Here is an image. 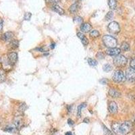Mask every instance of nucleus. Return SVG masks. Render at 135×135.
Returning <instances> with one entry per match:
<instances>
[{
	"mask_svg": "<svg viewBox=\"0 0 135 135\" xmlns=\"http://www.w3.org/2000/svg\"><path fill=\"white\" fill-rule=\"evenodd\" d=\"M103 41L105 45L109 48L115 47L118 44L116 38L111 37L110 35H104L103 37Z\"/></svg>",
	"mask_w": 135,
	"mask_h": 135,
	"instance_id": "obj_1",
	"label": "nucleus"
},
{
	"mask_svg": "<svg viewBox=\"0 0 135 135\" xmlns=\"http://www.w3.org/2000/svg\"><path fill=\"white\" fill-rule=\"evenodd\" d=\"M113 64L117 67H124L127 64V59L122 55H118L113 59Z\"/></svg>",
	"mask_w": 135,
	"mask_h": 135,
	"instance_id": "obj_2",
	"label": "nucleus"
},
{
	"mask_svg": "<svg viewBox=\"0 0 135 135\" xmlns=\"http://www.w3.org/2000/svg\"><path fill=\"white\" fill-rule=\"evenodd\" d=\"M132 128V124L130 121H126L120 124V133L122 134H126L129 133Z\"/></svg>",
	"mask_w": 135,
	"mask_h": 135,
	"instance_id": "obj_3",
	"label": "nucleus"
},
{
	"mask_svg": "<svg viewBox=\"0 0 135 135\" xmlns=\"http://www.w3.org/2000/svg\"><path fill=\"white\" fill-rule=\"evenodd\" d=\"M113 80L116 82H121L124 81V74L122 70H118L116 71H115L114 74L112 77Z\"/></svg>",
	"mask_w": 135,
	"mask_h": 135,
	"instance_id": "obj_4",
	"label": "nucleus"
},
{
	"mask_svg": "<svg viewBox=\"0 0 135 135\" xmlns=\"http://www.w3.org/2000/svg\"><path fill=\"white\" fill-rule=\"evenodd\" d=\"M108 31L111 33L113 34H117L120 31V27L118 23L116 22H111L108 25Z\"/></svg>",
	"mask_w": 135,
	"mask_h": 135,
	"instance_id": "obj_5",
	"label": "nucleus"
},
{
	"mask_svg": "<svg viewBox=\"0 0 135 135\" xmlns=\"http://www.w3.org/2000/svg\"><path fill=\"white\" fill-rule=\"evenodd\" d=\"M126 79L130 82L135 81V70L130 68L126 70Z\"/></svg>",
	"mask_w": 135,
	"mask_h": 135,
	"instance_id": "obj_6",
	"label": "nucleus"
},
{
	"mask_svg": "<svg viewBox=\"0 0 135 135\" xmlns=\"http://www.w3.org/2000/svg\"><path fill=\"white\" fill-rule=\"evenodd\" d=\"M17 60H18V54L16 52H11V53H8L7 61L11 66L14 65L17 62Z\"/></svg>",
	"mask_w": 135,
	"mask_h": 135,
	"instance_id": "obj_7",
	"label": "nucleus"
},
{
	"mask_svg": "<svg viewBox=\"0 0 135 135\" xmlns=\"http://www.w3.org/2000/svg\"><path fill=\"white\" fill-rule=\"evenodd\" d=\"M121 52V49L119 48L113 47V48H109L107 49L106 51V53L109 55L111 56H116V55H119Z\"/></svg>",
	"mask_w": 135,
	"mask_h": 135,
	"instance_id": "obj_8",
	"label": "nucleus"
},
{
	"mask_svg": "<svg viewBox=\"0 0 135 135\" xmlns=\"http://www.w3.org/2000/svg\"><path fill=\"white\" fill-rule=\"evenodd\" d=\"M13 37H14V33L12 32H6L2 35L1 38L5 42H8V41L10 42L13 39Z\"/></svg>",
	"mask_w": 135,
	"mask_h": 135,
	"instance_id": "obj_9",
	"label": "nucleus"
},
{
	"mask_svg": "<svg viewBox=\"0 0 135 135\" xmlns=\"http://www.w3.org/2000/svg\"><path fill=\"white\" fill-rule=\"evenodd\" d=\"M109 111L112 114H115L118 112V105L114 101H111L109 104Z\"/></svg>",
	"mask_w": 135,
	"mask_h": 135,
	"instance_id": "obj_10",
	"label": "nucleus"
},
{
	"mask_svg": "<svg viewBox=\"0 0 135 135\" xmlns=\"http://www.w3.org/2000/svg\"><path fill=\"white\" fill-rule=\"evenodd\" d=\"M80 30L83 32V33H89L91 32L92 30V26L89 23H84L82 24L80 26Z\"/></svg>",
	"mask_w": 135,
	"mask_h": 135,
	"instance_id": "obj_11",
	"label": "nucleus"
},
{
	"mask_svg": "<svg viewBox=\"0 0 135 135\" xmlns=\"http://www.w3.org/2000/svg\"><path fill=\"white\" fill-rule=\"evenodd\" d=\"M108 93H109V95L113 98H118L121 96L120 92H119L118 90L115 89H111Z\"/></svg>",
	"mask_w": 135,
	"mask_h": 135,
	"instance_id": "obj_12",
	"label": "nucleus"
},
{
	"mask_svg": "<svg viewBox=\"0 0 135 135\" xmlns=\"http://www.w3.org/2000/svg\"><path fill=\"white\" fill-rule=\"evenodd\" d=\"M120 123L115 122L112 125V129L113 131L117 134H120Z\"/></svg>",
	"mask_w": 135,
	"mask_h": 135,
	"instance_id": "obj_13",
	"label": "nucleus"
},
{
	"mask_svg": "<svg viewBox=\"0 0 135 135\" xmlns=\"http://www.w3.org/2000/svg\"><path fill=\"white\" fill-rule=\"evenodd\" d=\"M52 9L53 11L59 14L60 15H63L64 14V10L62 9V7H60L58 5H54L52 6Z\"/></svg>",
	"mask_w": 135,
	"mask_h": 135,
	"instance_id": "obj_14",
	"label": "nucleus"
},
{
	"mask_svg": "<svg viewBox=\"0 0 135 135\" xmlns=\"http://www.w3.org/2000/svg\"><path fill=\"white\" fill-rule=\"evenodd\" d=\"M79 9V3L78 2H76L74 4H72L71 6L70 7V12L72 13V14H74L77 12Z\"/></svg>",
	"mask_w": 135,
	"mask_h": 135,
	"instance_id": "obj_15",
	"label": "nucleus"
},
{
	"mask_svg": "<svg viewBox=\"0 0 135 135\" xmlns=\"http://www.w3.org/2000/svg\"><path fill=\"white\" fill-rule=\"evenodd\" d=\"M19 43L17 40H12L9 44V48L10 49H15L18 47Z\"/></svg>",
	"mask_w": 135,
	"mask_h": 135,
	"instance_id": "obj_16",
	"label": "nucleus"
},
{
	"mask_svg": "<svg viewBox=\"0 0 135 135\" xmlns=\"http://www.w3.org/2000/svg\"><path fill=\"white\" fill-rule=\"evenodd\" d=\"M6 79V72L3 69H0V82H4Z\"/></svg>",
	"mask_w": 135,
	"mask_h": 135,
	"instance_id": "obj_17",
	"label": "nucleus"
},
{
	"mask_svg": "<svg viewBox=\"0 0 135 135\" xmlns=\"http://www.w3.org/2000/svg\"><path fill=\"white\" fill-rule=\"evenodd\" d=\"M86 105V103H81L80 105H79L78 108H77V115L80 118V115H81V111H82V109L83 108H85Z\"/></svg>",
	"mask_w": 135,
	"mask_h": 135,
	"instance_id": "obj_18",
	"label": "nucleus"
},
{
	"mask_svg": "<svg viewBox=\"0 0 135 135\" xmlns=\"http://www.w3.org/2000/svg\"><path fill=\"white\" fill-rule=\"evenodd\" d=\"M108 4L111 9H115L117 7V0H109Z\"/></svg>",
	"mask_w": 135,
	"mask_h": 135,
	"instance_id": "obj_19",
	"label": "nucleus"
},
{
	"mask_svg": "<svg viewBox=\"0 0 135 135\" xmlns=\"http://www.w3.org/2000/svg\"><path fill=\"white\" fill-rule=\"evenodd\" d=\"M90 36L91 37H93V38H97V37L100 36V33L97 30H92L90 32Z\"/></svg>",
	"mask_w": 135,
	"mask_h": 135,
	"instance_id": "obj_20",
	"label": "nucleus"
},
{
	"mask_svg": "<svg viewBox=\"0 0 135 135\" xmlns=\"http://www.w3.org/2000/svg\"><path fill=\"white\" fill-rule=\"evenodd\" d=\"M130 49V45L128 43L123 42L121 45V50H122L124 51H127Z\"/></svg>",
	"mask_w": 135,
	"mask_h": 135,
	"instance_id": "obj_21",
	"label": "nucleus"
},
{
	"mask_svg": "<svg viewBox=\"0 0 135 135\" xmlns=\"http://www.w3.org/2000/svg\"><path fill=\"white\" fill-rule=\"evenodd\" d=\"M14 124L17 128H20V126H22V120H21L19 117H16V119H15Z\"/></svg>",
	"mask_w": 135,
	"mask_h": 135,
	"instance_id": "obj_22",
	"label": "nucleus"
},
{
	"mask_svg": "<svg viewBox=\"0 0 135 135\" xmlns=\"http://www.w3.org/2000/svg\"><path fill=\"white\" fill-rule=\"evenodd\" d=\"M113 12L112 11H110L108 12V14H106L105 18V20L108 21V20H110L113 18Z\"/></svg>",
	"mask_w": 135,
	"mask_h": 135,
	"instance_id": "obj_23",
	"label": "nucleus"
},
{
	"mask_svg": "<svg viewBox=\"0 0 135 135\" xmlns=\"http://www.w3.org/2000/svg\"><path fill=\"white\" fill-rule=\"evenodd\" d=\"M103 70H104L106 72H108L111 71L112 70V66L110 65V64H105L103 67Z\"/></svg>",
	"mask_w": 135,
	"mask_h": 135,
	"instance_id": "obj_24",
	"label": "nucleus"
},
{
	"mask_svg": "<svg viewBox=\"0 0 135 135\" xmlns=\"http://www.w3.org/2000/svg\"><path fill=\"white\" fill-rule=\"evenodd\" d=\"M87 62H88V64L91 66H95L97 64V61L95 60H93V59L91 58H88Z\"/></svg>",
	"mask_w": 135,
	"mask_h": 135,
	"instance_id": "obj_25",
	"label": "nucleus"
},
{
	"mask_svg": "<svg viewBox=\"0 0 135 135\" xmlns=\"http://www.w3.org/2000/svg\"><path fill=\"white\" fill-rule=\"evenodd\" d=\"M74 22L75 23H77V24H82V22H83V20L81 17L80 16H76L74 18Z\"/></svg>",
	"mask_w": 135,
	"mask_h": 135,
	"instance_id": "obj_26",
	"label": "nucleus"
},
{
	"mask_svg": "<svg viewBox=\"0 0 135 135\" xmlns=\"http://www.w3.org/2000/svg\"><path fill=\"white\" fill-rule=\"evenodd\" d=\"M46 2L47 4H51V6H54V5H57L58 3L60 2V0H46Z\"/></svg>",
	"mask_w": 135,
	"mask_h": 135,
	"instance_id": "obj_27",
	"label": "nucleus"
},
{
	"mask_svg": "<svg viewBox=\"0 0 135 135\" xmlns=\"http://www.w3.org/2000/svg\"><path fill=\"white\" fill-rule=\"evenodd\" d=\"M80 40H81V42H82V43L83 44L84 46H86L88 44H89V41H88V38H86L85 36H84V37H82Z\"/></svg>",
	"mask_w": 135,
	"mask_h": 135,
	"instance_id": "obj_28",
	"label": "nucleus"
},
{
	"mask_svg": "<svg viewBox=\"0 0 135 135\" xmlns=\"http://www.w3.org/2000/svg\"><path fill=\"white\" fill-rule=\"evenodd\" d=\"M103 130H104V133L105 135H113L112 134V132L110 131V130H108V128H106V126H103Z\"/></svg>",
	"mask_w": 135,
	"mask_h": 135,
	"instance_id": "obj_29",
	"label": "nucleus"
},
{
	"mask_svg": "<svg viewBox=\"0 0 135 135\" xmlns=\"http://www.w3.org/2000/svg\"><path fill=\"white\" fill-rule=\"evenodd\" d=\"M31 16H32V14H31V13H30V12H26L25 14H24V20H29L30 19H31Z\"/></svg>",
	"mask_w": 135,
	"mask_h": 135,
	"instance_id": "obj_30",
	"label": "nucleus"
},
{
	"mask_svg": "<svg viewBox=\"0 0 135 135\" xmlns=\"http://www.w3.org/2000/svg\"><path fill=\"white\" fill-rule=\"evenodd\" d=\"M97 58H99V60H101V59H103L105 57L104 55H103V53H101V52H99V53H97Z\"/></svg>",
	"mask_w": 135,
	"mask_h": 135,
	"instance_id": "obj_31",
	"label": "nucleus"
},
{
	"mask_svg": "<svg viewBox=\"0 0 135 135\" xmlns=\"http://www.w3.org/2000/svg\"><path fill=\"white\" fill-rule=\"evenodd\" d=\"M130 67L132 68L135 70V59H133L130 61Z\"/></svg>",
	"mask_w": 135,
	"mask_h": 135,
	"instance_id": "obj_32",
	"label": "nucleus"
},
{
	"mask_svg": "<svg viewBox=\"0 0 135 135\" xmlns=\"http://www.w3.org/2000/svg\"><path fill=\"white\" fill-rule=\"evenodd\" d=\"M6 130L9 132H12L14 130V127H12V126H7L6 128Z\"/></svg>",
	"mask_w": 135,
	"mask_h": 135,
	"instance_id": "obj_33",
	"label": "nucleus"
},
{
	"mask_svg": "<svg viewBox=\"0 0 135 135\" xmlns=\"http://www.w3.org/2000/svg\"><path fill=\"white\" fill-rule=\"evenodd\" d=\"M26 109V105L24 104H22V105H20V111H24V110Z\"/></svg>",
	"mask_w": 135,
	"mask_h": 135,
	"instance_id": "obj_34",
	"label": "nucleus"
},
{
	"mask_svg": "<svg viewBox=\"0 0 135 135\" xmlns=\"http://www.w3.org/2000/svg\"><path fill=\"white\" fill-rule=\"evenodd\" d=\"M100 82L102 84H107L108 82V80L106 79H103L102 80H100Z\"/></svg>",
	"mask_w": 135,
	"mask_h": 135,
	"instance_id": "obj_35",
	"label": "nucleus"
},
{
	"mask_svg": "<svg viewBox=\"0 0 135 135\" xmlns=\"http://www.w3.org/2000/svg\"><path fill=\"white\" fill-rule=\"evenodd\" d=\"M68 124H69L70 126H73L74 123L72 120H71V119H68Z\"/></svg>",
	"mask_w": 135,
	"mask_h": 135,
	"instance_id": "obj_36",
	"label": "nucleus"
},
{
	"mask_svg": "<svg viewBox=\"0 0 135 135\" xmlns=\"http://www.w3.org/2000/svg\"><path fill=\"white\" fill-rule=\"evenodd\" d=\"M2 28H3V20L0 18V31H2Z\"/></svg>",
	"mask_w": 135,
	"mask_h": 135,
	"instance_id": "obj_37",
	"label": "nucleus"
},
{
	"mask_svg": "<svg viewBox=\"0 0 135 135\" xmlns=\"http://www.w3.org/2000/svg\"><path fill=\"white\" fill-rule=\"evenodd\" d=\"M84 122L89 123V119H88V118H85L84 120Z\"/></svg>",
	"mask_w": 135,
	"mask_h": 135,
	"instance_id": "obj_38",
	"label": "nucleus"
},
{
	"mask_svg": "<svg viewBox=\"0 0 135 135\" xmlns=\"http://www.w3.org/2000/svg\"><path fill=\"white\" fill-rule=\"evenodd\" d=\"M65 135H72V132H66Z\"/></svg>",
	"mask_w": 135,
	"mask_h": 135,
	"instance_id": "obj_39",
	"label": "nucleus"
},
{
	"mask_svg": "<svg viewBox=\"0 0 135 135\" xmlns=\"http://www.w3.org/2000/svg\"><path fill=\"white\" fill-rule=\"evenodd\" d=\"M54 45H55V44H54V43H53V44H52V45H51V49H53V48H54Z\"/></svg>",
	"mask_w": 135,
	"mask_h": 135,
	"instance_id": "obj_40",
	"label": "nucleus"
},
{
	"mask_svg": "<svg viewBox=\"0 0 135 135\" xmlns=\"http://www.w3.org/2000/svg\"><path fill=\"white\" fill-rule=\"evenodd\" d=\"M134 124H135V119H134Z\"/></svg>",
	"mask_w": 135,
	"mask_h": 135,
	"instance_id": "obj_41",
	"label": "nucleus"
},
{
	"mask_svg": "<svg viewBox=\"0 0 135 135\" xmlns=\"http://www.w3.org/2000/svg\"><path fill=\"white\" fill-rule=\"evenodd\" d=\"M134 135H135V134H134Z\"/></svg>",
	"mask_w": 135,
	"mask_h": 135,
	"instance_id": "obj_42",
	"label": "nucleus"
}]
</instances>
